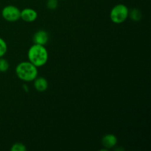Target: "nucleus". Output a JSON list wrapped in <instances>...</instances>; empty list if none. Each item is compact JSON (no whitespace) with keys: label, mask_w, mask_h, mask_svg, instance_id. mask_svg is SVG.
Masks as SVG:
<instances>
[{"label":"nucleus","mask_w":151,"mask_h":151,"mask_svg":"<svg viewBox=\"0 0 151 151\" xmlns=\"http://www.w3.org/2000/svg\"><path fill=\"white\" fill-rule=\"evenodd\" d=\"M28 60L36 67H41L47 63L49 54L47 48L43 45L34 44L27 52Z\"/></svg>","instance_id":"1"},{"label":"nucleus","mask_w":151,"mask_h":151,"mask_svg":"<svg viewBox=\"0 0 151 151\" xmlns=\"http://www.w3.org/2000/svg\"><path fill=\"white\" fill-rule=\"evenodd\" d=\"M38 67L28 61H22L17 65L16 74L18 78L24 82H31L38 76Z\"/></svg>","instance_id":"2"},{"label":"nucleus","mask_w":151,"mask_h":151,"mask_svg":"<svg viewBox=\"0 0 151 151\" xmlns=\"http://www.w3.org/2000/svg\"><path fill=\"white\" fill-rule=\"evenodd\" d=\"M129 9L125 4H118L111 9L110 12V19L114 24H122L128 19Z\"/></svg>","instance_id":"3"},{"label":"nucleus","mask_w":151,"mask_h":151,"mask_svg":"<svg viewBox=\"0 0 151 151\" xmlns=\"http://www.w3.org/2000/svg\"><path fill=\"white\" fill-rule=\"evenodd\" d=\"M21 10L14 5H7L1 10V16L4 20L14 22L20 19Z\"/></svg>","instance_id":"4"},{"label":"nucleus","mask_w":151,"mask_h":151,"mask_svg":"<svg viewBox=\"0 0 151 151\" xmlns=\"http://www.w3.org/2000/svg\"><path fill=\"white\" fill-rule=\"evenodd\" d=\"M38 18V13L32 8L27 7L21 10L20 19L26 22H33Z\"/></svg>","instance_id":"5"},{"label":"nucleus","mask_w":151,"mask_h":151,"mask_svg":"<svg viewBox=\"0 0 151 151\" xmlns=\"http://www.w3.org/2000/svg\"><path fill=\"white\" fill-rule=\"evenodd\" d=\"M49 41V34L45 30H38L35 32L32 37V41L34 44L44 46Z\"/></svg>","instance_id":"6"},{"label":"nucleus","mask_w":151,"mask_h":151,"mask_svg":"<svg viewBox=\"0 0 151 151\" xmlns=\"http://www.w3.org/2000/svg\"><path fill=\"white\" fill-rule=\"evenodd\" d=\"M116 144H117V137L114 134H106L102 138V145L106 150L113 148L116 145Z\"/></svg>","instance_id":"7"},{"label":"nucleus","mask_w":151,"mask_h":151,"mask_svg":"<svg viewBox=\"0 0 151 151\" xmlns=\"http://www.w3.org/2000/svg\"><path fill=\"white\" fill-rule=\"evenodd\" d=\"M33 82L34 88L35 90L39 92H43L45 91L48 88V82H47V79L43 77H38L35 78Z\"/></svg>","instance_id":"8"},{"label":"nucleus","mask_w":151,"mask_h":151,"mask_svg":"<svg viewBox=\"0 0 151 151\" xmlns=\"http://www.w3.org/2000/svg\"><path fill=\"white\" fill-rule=\"evenodd\" d=\"M128 17L131 18V20L134 22H139L142 19V13L139 9L133 8L129 10Z\"/></svg>","instance_id":"9"},{"label":"nucleus","mask_w":151,"mask_h":151,"mask_svg":"<svg viewBox=\"0 0 151 151\" xmlns=\"http://www.w3.org/2000/svg\"><path fill=\"white\" fill-rule=\"evenodd\" d=\"M10 67L8 61L6 59L3 58L2 57L0 58V72H7Z\"/></svg>","instance_id":"10"},{"label":"nucleus","mask_w":151,"mask_h":151,"mask_svg":"<svg viewBox=\"0 0 151 151\" xmlns=\"http://www.w3.org/2000/svg\"><path fill=\"white\" fill-rule=\"evenodd\" d=\"M7 51V45L6 41L0 37V58L3 57Z\"/></svg>","instance_id":"11"},{"label":"nucleus","mask_w":151,"mask_h":151,"mask_svg":"<svg viewBox=\"0 0 151 151\" xmlns=\"http://www.w3.org/2000/svg\"><path fill=\"white\" fill-rule=\"evenodd\" d=\"M11 151H26L27 147L24 144L21 142H16L10 148Z\"/></svg>","instance_id":"12"},{"label":"nucleus","mask_w":151,"mask_h":151,"mask_svg":"<svg viewBox=\"0 0 151 151\" xmlns=\"http://www.w3.org/2000/svg\"><path fill=\"white\" fill-rule=\"evenodd\" d=\"M58 6V0H47V7L50 10H55Z\"/></svg>","instance_id":"13"},{"label":"nucleus","mask_w":151,"mask_h":151,"mask_svg":"<svg viewBox=\"0 0 151 151\" xmlns=\"http://www.w3.org/2000/svg\"><path fill=\"white\" fill-rule=\"evenodd\" d=\"M60 1H64V0H60Z\"/></svg>","instance_id":"14"}]
</instances>
